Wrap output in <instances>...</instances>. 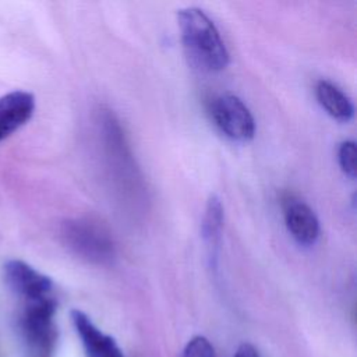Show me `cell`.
Wrapping results in <instances>:
<instances>
[{"label":"cell","mask_w":357,"mask_h":357,"mask_svg":"<svg viewBox=\"0 0 357 357\" xmlns=\"http://www.w3.org/2000/svg\"><path fill=\"white\" fill-rule=\"evenodd\" d=\"M183 47L191 64L208 73L222 71L229 64V52L211 18L197 7L177 13Z\"/></svg>","instance_id":"cell-1"},{"label":"cell","mask_w":357,"mask_h":357,"mask_svg":"<svg viewBox=\"0 0 357 357\" xmlns=\"http://www.w3.org/2000/svg\"><path fill=\"white\" fill-rule=\"evenodd\" d=\"M56 308L53 296L24 301L17 317V329L28 357H53L59 337Z\"/></svg>","instance_id":"cell-2"},{"label":"cell","mask_w":357,"mask_h":357,"mask_svg":"<svg viewBox=\"0 0 357 357\" xmlns=\"http://www.w3.org/2000/svg\"><path fill=\"white\" fill-rule=\"evenodd\" d=\"M61 236L67 247L93 264H107L114 257V244L109 233L88 219H71L63 223Z\"/></svg>","instance_id":"cell-3"},{"label":"cell","mask_w":357,"mask_h":357,"mask_svg":"<svg viewBox=\"0 0 357 357\" xmlns=\"http://www.w3.org/2000/svg\"><path fill=\"white\" fill-rule=\"evenodd\" d=\"M215 126L234 141H248L255 134V121L250 109L234 95L216 96L209 106Z\"/></svg>","instance_id":"cell-4"},{"label":"cell","mask_w":357,"mask_h":357,"mask_svg":"<svg viewBox=\"0 0 357 357\" xmlns=\"http://www.w3.org/2000/svg\"><path fill=\"white\" fill-rule=\"evenodd\" d=\"M3 273L7 286L24 301L52 296V279L21 259L7 261Z\"/></svg>","instance_id":"cell-5"},{"label":"cell","mask_w":357,"mask_h":357,"mask_svg":"<svg viewBox=\"0 0 357 357\" xmlns=\"http://www.w3.org/2000/svg\"><path fill=\"white\" fill-rule=\"evenodd\" d=\"M35 112V96L26 91H11L0 96V142L25 126Z\"/></svg>","instance_id":"cell-6"},{"label":"cell","mask_w":357,"mask_h":357,"mask_svg":"<svg viewBox=\"0 0 357 357\" xmlns=\"http://www.w3.org/2000/svg\"><path fill=\"white\" fill-rule=\"evenodd\" d=\"M71 321L81 339L86 357H124L116 340L103 333L85 312L73 310Z\"/></svg>","instance_id":"cell-7"},{"label":"cell","mask_w":357,"mask_h":357,"mask_svg":"<svg viewBox=\"0 0 357 357\" xmlns=\"http://www.w3.org/2000/svg\"><path fill=\"white\" fill-rule=\"evenodd\" d=\"M289 233L301 245H312L319 236V222L314 211L301 201H289L284 209Z\"/></svg>","instance_id":"cell-8"},{"label":"cell","mask_w":357,"mask_h":357,"mask_svg":"<svg viewBox=\"0 0 357 357\" xmlns=\"http://www.w3.org/2000/svg\"><path fill=\"white\" fill-rule=\"evenodd\" d=\"M315 95L319 105L333 119L347 121L353 117L354 107L349 96L329 81H319L315 86Z\"/></svg>","instance_id":"cell-9"},{"label":"cell","mask_w":357,"mask_h":357,"mask_svg":"<svg viewBox=\"0 0 357 357\" xmlns=\"http://www.w3.org/2000/svg\"><path fill=\"white\" fill-rule=\"evenodd\" d=\"M222 226H223L222 202L216 195H211L206 202V208H205V213H204V219H202V225H201V231H202L204 240L208 241L209 244L215 245L219 240Z\"/></svg>","instance_id":"cell-10"},{"label":"cell","mask_w":357,"mask_h":357,"mask_svg":"<svg viewBox=\"0 0 357 357\" xmlns=\"http://www.w3.org/2000/svg\"><path fill=\"white\" fill-rule=\"evenodd\" d=\"M337 159L342 170L351 178L356 177V144L353 141H346L340 144Z\"/></svg>","instance_id":"cell-11"},{"label":"cell","mask_w":357,"mask_h":357,"mask_svg":"<svg viewBox=\"0 0 357 357\" xmlns=\"http://www.w3.org/2000/svg\"><path fill=\"white\" fill-rule=\"evenodd\" d=\"M181 357H215V350L206 337L195 336L188 340Z\"/></svg>","instance_id":"cell-12"},{"label":"cell","mask_w":357,"mask_h":357,"mask_svg":"<svg viewBox=\"0 0 357 357\" xmlns=\"http://www.w3.org/2000/svg\"><path fill=\"white\" fill-rule=\"evenodd\" d=\"M234 357H259V354H258L257 349H255L252 344H250V343H243V344L237 349Z\"/></svg>","instance_id":"cell-13"}]
</instances>
